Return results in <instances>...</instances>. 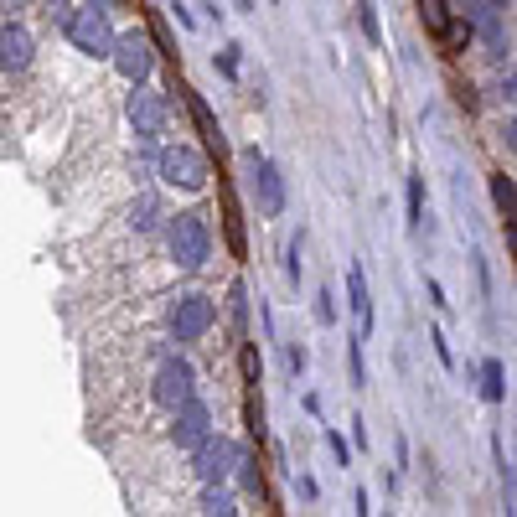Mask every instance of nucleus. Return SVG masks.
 <instances>
[{
    "label": "nucleus",
    "instance_id": "nucleus-4",
    "mask_svg": "<svg viewBox=\"0 0 517 517\" xmlns=\"http://www.w3.org/2000/svg\"><path fill=\"white\" fill-rule=\"evenodd\" d=\"M166 326H171V337H176V342H202L207 331L218 326V306H212L207 295L187 290V295H176V300H171Z\"/></svg>",
    "mask_w": 517,
    "mask_h": 517
},
{
    "label": "nucleus",
    "instance_id": "nucleus-24",
    "mask_svg": "<svg viewBox=\"0 0 517 517\" xmlns=\"http://www.w3.org/2000/svg\"><path fill=\"white\" fill-rule=\"evenodd\" d=\"M68 16H73V6H68V0H47V21L57 26V32L68 26Z\"/></svg>",
    "mask_w": 517,
    "mask_h": 517
},
{
    "label": "nucleus",
    "instance_id": "nucleus-21",
    "mask_svg": "<svg viewBox=\"0 0 517 517\" xmlns=\"http://www.w3.org/2000/svg\"><path fill=\"white\" fill-rule=\"evenodd\" d=\"M202 512H212V517H233L238 507H233V497L223 492V486H207V492H202Z\"/></svg>",
    "mask_w": 517,
    "mask_h": 517
},
{
    "label": "nucleus",
    "instance_id": "nucleus-10",
    "mask_svg": "<svg viewBox=\"0 0 517 517\" xmlns=\"http://www.w3.org/2000/svg\"><path fill=\"white\" fill-rule=\"evenodd\" d=\"M197 393V378H192V368L181 357H166L161 368H156V383H150V399H156L161 409H176L181 399H192Z\"/></svg>",
    "mask_w": 517,
    "mask_h": 517
},
{
    "label": "nucleus",
    "instance_id": "nucleus-8",
    "mask_svg": "<svg viewBox=\"0 0 517 517\" xmlns=\"http://www.w3.org/2000/svg\"><path fill=\"white\" fill-rule=\"evenodd\" d=\"M243 166H249V187H254L259 212H264V218H280V212H285V176H280V166L269 156H259V150H249Z\"/></svg>",
    "mask_w": 517,
    "mask_h": 517
},
{
    "label": "nucleus",
    "instance_id": "nucleus-14",
    "mask_svg": "<svg viewBox=\"0 0 517 517\" xmlns=\"http://www.w3.org/2000/svg\"><path fill=\"white\" fill-rule=\"evenodd\" d=\"M130 228H135V233H156V228H166V207H161L156 192H140V197H135V207H130Z\"/></svg>",
    "mask_w": 517,
    "mask_h": 517
},
{
    "label": "nucleus",
    "instance_id": "nucleus-7",
    "mask_svg": "<svg viewBox=\"0 0 517 517\" xmlns=\"http://www.w3.org/2000/svg\"><path fill=\"white\" fill-rule=\"evenodd\" d=\"M109 63L119 68L125 83H145L150 68H156V42H150V32H125V37H114Z\"/></svg>",
    "mask_w": 517,
    "mask_h": 517
},
{
    "label": "nucleus",
    "instance_id": "nucleus-13",
    "mask_svg": "<svg viewBox=\"0 0 517 517\" xmlns=\"http://www.w3.org/2000/svg\"><path fill=\"white\" fill-rule=\"evenodd\" d=\"M347 306L357 316V331L368 337V331H373V295H368V280H362V264L347 269Z\"/></svg>",
    "mask_w": 517,
    "mask_h": 517
},
{
    "label": "nucleus",
    "instance_id": "nucleus-36",
    "mask_svg": "<svg viewBox=\"0 0 517 517\" xmlns=\"http://www.w3.org/2000/svg\"><path fill=\"white\" fill-rule=\"evenodd\" d=\"M492 6H497V11H512V0H492Z\"/></svg>",
    "mask_w": 517,
    "mask_h": 517
},
{
    "label": "nucleus",
    "instance_id": "nucleus-15",
    "mask_svg": "<svg viewBox=\"0 0 517 517\" xmlns=\"http://www.w3.org/2000/svg\"><path fill=\"white\" fill-rule=\"evenodd\" d=\"M187 109H192V125L202 130V140L223 156V150H228V145H223V125H218V114L207 109V99H202V94H187Z\"/></svg>",
    "mask_w": 517,
    "mask_h": 517
},
{
    "label": "nucleus",
    "instance_id": "nucleus-3",
    "mask_svg": "<svg viewBox=\"0 0 517 517\" xmlns=\"http://www.w3.org/2000/svg\"><path fill=\"white\" fill-rule=\"evenodd\" d=\"M68 42L83 52V57H109V47H114V21H109V11L104 6H78L73 16H68Z\"/></svg>",
    "mask_w": 517,
    "mask_h": 517
},
{
    "label": "nucleus",
    "instance_id": "nucleus-1",
    "mask_svg": "<svg viewBox=\"0 0 517 517\" xmlns=\"http://www.w3.org/2000/svg\"><path fill=\"white\" fill-rule=\"evenodd\" d=\"M166 254H171L176 269H187V275H197V269L207 264L212 233H207L202 212H176V218H166Z\"/></svg>",
    "mask_w": 517,
    "mask_h": 517
},
{
    "label": "nucleus",
    "instance_id": "nucleus-30",
    "mask_svg": "<svg viewBox=\"0 0 517 517\" xmlns=\"http://www.w3.org/2000/svg\"><path fill=\"white\" fill-rule=\"evenodd\" d=\"M243 378L259 383V357H254V347H243Z\"/></svg>",
    "mask_w": 517,
    "mask_h": 517
},
{
    "label": "nucleus",
    "instance_id": "nucleus-9",
    "mask_svg": "<svg viewBox=\"0 0 517 517\" xmlns=\"http://www.w3.org/2000/svg\"><path fill=\"white\" fill-rule=\"evenodd\" d=\"M419 16H424V32H430V37H435L450 57L471 42V21H455L450 0H419Z\"/></svg>",
    "mask_w": 517,
    "mask_h": 517
},
{
    "label": "nucleus",
    "instance_id": "nucleus-32",
    "mask_svg": "<svg viewBox=\"0 0 517 517\" xmlns=\"http://www.w3.org/2000/svg\"><path fill=\"white\" fill-rule=\"evenodd\" d=\"M171 16H176L181 26H187V32H192V26H197V21H192V11H187V6H181V0H171Z\"/></svg>",
    "mask_w": 517,
    "mask_h": 517
},
{
    "label": "nucleus",
    "instance_id": "nucleus-11",
    "mask_svg": "<svg viewBox=\"0 0 517 517\" xmlns=\"http://www.w3.org/2000/svg\"><path fill=\"white\" fill-rule=\"evenodd\" d=\"M171 414H176V424H171V440H176L181 450H192V445H197V440L212 430V409L197 399V393H192V399H181Z\"/></svg>",
    "mask_w": 517,
    "mask_h": 517
},
{
    "label": "nucleus",
    "instance_id": "nucleus-18",
    "mask_svg": "<svg viewBox=\"0 0 517 517\" xmlns=\"http://www.w3.org/2000/svg\"><path fill=\"white\" fill-rule=\"evenodd\" d=\"M357 26H362V37H368L373 47H383V26H378V6H373V0H357Z\"/></svg>",
    "mask_w": 517,
    "mask_h": 517
},
{
    "label": "nucleus",
    "instance_id": "nucleus-37",
    "mask_svg": "<svg viewBox=\"0 0 517 517\" xmlns=\"http://www.w3.org/2000/svg\"><path fill=\"white\" fill-rule=\"evenodd\" d=\"M94 6H104V11H109V6H114V0H94Z\"/></svg>",
    "mask_w": 517,
    "mask_h": 517
},
{
    "label": "nucleus",
    "instance_id": "nucleus-33",
    "mask_svg": "<svg viewBox=\"0 0 517 517\" xmlns=\"http://www.w3.org/2000/svg\"><path fill=\"white\" fill-rule=\"evenodd\" d=\"M295 492L306 497V502H316V481H311V476H300V481H295Z\"/></svg>",
    "mask_w": 517,
    "mask_h": 517
},
{
    "label": "nucleus",
    "instance_id": "nucleus-17",
    "mask_svg": "<svg viewBox=\"0 0 517 517\" xmlns=\"http://www.w3.org/2000/svg\"><path fill=\"white\" fill-rule=\"evenodd\" d=\"M502 378H507L502 362L486 357V362H481V393H486V404H502V399H507V383H502Z\"/></svg>",
    "mask_w": 517,
    "mask_h": 517
},
{
    "label": "nucleus",
    "instance_id": "nucleus-26",
    "mask_svg": "<svg viewBox=\"0 0 517 517\" xmlns=\"http://www.w3.org/2000/svg\"><path fill=\"white\" fill-rule=\"evenodd\" d=\"M326 445H331V455H337L342 466H352V445H347V440H342L337 430H326Z\"/></svg>",
    "mask_w": 517,
    "mask_h": 517
},
{
    "label": "nucleus",
    "instance_id": "nucleus-6",
    "mask_svg": "<svg viewBox=\"0 0 517 517\" xmlns=\"http://www.w3.org/2000/svg\"><path fill=\"white\" fill-rule=\"evenodd\" d=\"M233 461H238V445L228 440V435H202L197 445H192V471H197V481L202 486H223L228 476H233Z\"/></svg>",
    "mask_w": 517,
    "mask_h": 517
},
{
    "label": "nucleus",
    "instance_id": "nucleus-20",
    "mask_svg": "<svg viewBox=\"0 0 517 517\" xmlns=\"http://www.w3.org/2000/svg\"><path fill=\"white\" fill-rule=\"evenodd\" d=\"M492 202H497V212H502L507 228H512V176H507V171L492 176Z\"/></svg>",
    "mask_w": 517,
    "mask_h": 517
},
{
    "label": "nucleus",
    "instance_id": "nucleus-16",
    "mask_svg": "<svg viewBox=\"0 0 517 517\" xmlns=\"http://www.w3.org/2000/svg\"><path fill=\"white\" fill-rule=\"evenodd\" d=\"M233 471H238V481H243V492H254V497H264V466H259V455H254V450H238V461H233Z\"/></svg>",
    "mask_w": 517,
    "mask_h": 517
},
{
    "label": "nucleus",
    "instance_id": "nucleus-2",
    "mask_svg": "<svg viewBox=\"0 0 517 517\" xmlns=\"http://www.w3.org/2000/svg\"><path fill=\"white\" fill-rule=\"evenodd\" d=\"M156 171H161L166 187H181V192H202L207 176H212L207 156H202V150H192V145H161Z\"/></svg>",
    "mask_w": 517,
    "mask_h": 517
},
{
    "label": "nucleus",
    "instance_id": "nucleus-19",
    "mask_svg": "<svg viewBox=\"0 0 517 517\" xmlns=\"http://www.w3.org/2000/svg\"><path fill=\"white\" fill-rule=\"evenodd\" d=\"M223 228H228V249L243 259V254H249V243H243V218H238L233 202H223Z\"/></svg>",
    "mask_w": 517,
    "mask_h": 517
},
{
    "label": "nucleus",
    "instance_id": "nucleus-27",
    "mask_svg": "<svg viewBox=\"0 0 517 517\" xmlns=\"http://www.w3.org/2000/svg\"><path fill=\"white\" fill-rule=\"evenodd\" d=\"M430 342H435V357L445 362V368H455V357H450V342H445V331H440V326L430 331Z\"/></svg>",
    "mask_w": 517,
    "mask_h": 517
},
{
    "label": "nucleus",
    "instance_id": "nucleus-25",
    "mask_svg": "<svg viewBox=\"0 0 517 517\" xmlns=\"http://www.w3.org/2000/svg\"><path fill=\"white\" fill-rule=\"evenodd\" d=\"M300 249H306V233H295V238H290V259H285L290 280H300Z\"/></svg>",
    "mask_w": 517,
    "mask_h": 517
},
{
    "label": "nucleus",
    "instance_id": "nucleus-23",
    "mask_svg": "<svg viewBox=\"0 0 517 517\" xmlns=\"http://www.w3.org/2000/svg\"><path fill=\"white\" fill-rule=\"evenodd\" d=\"M316 321H321V326H337V295H331V290L316 295Z\"/></svg>",
    "mask_w": 517,
    "mask_h": 517
},
{
    "label": "nucleus",
    "instance_id": "nucleus-12",
    "mask_svg": "<svg viewBox=\"0 0 517 517\" xmlns=\"http://www.w3.org/2000/svg\"><path fill=\"white\" fill-rule=\"evenodd\" d=\"M32 57H37V42L26 26H0V73H26L32 68Z\"/></svg>",
    "mask_w": 517,
    "mask_h": 517
},
{
    "label": "nucleus",
    "instance_id": "nucleus-31",
    "mask_svg": "<svg viewBox=\"0 0 517 517\" xmlns=\"http://www.w3.org/2000/svg\"><path fill=\"white\" fill-rule=\"evenodd\" d=\"M306 362H311L306 347H290V373H306Z\"/></svg>",
    "mask_w": 517,
    "mask_h": 517
},
{
    "label": "nucleus",
    "instance_id": "nucleus-5",
    "mask_svg": "<svg viewBox=\"0 0 517 517\" xmlns=\"http://www.w3.org/2000/svg\"><path fill=\"white\" fill-rule=\"evenodd\" d=\"M130 88H135V94L125 99V119H130L135 140L161 145L166 140V99L156 94V88H145V83H130Z\"/></svg>",
    "mask_w": 517,
    "mask_h": 517
},
{
    "label": "nucleus",
    "instance_id": "nucleus-34",
    "mask_svg": "<svg viewBox=\"0 0 517 517\" xmlns=\"http://www.w3.org/2000/svg\"><path fill=\"white\" fill-rule=\"evenodd\" d=\"M26 6V0H0V11H21Z\"/></svg>",
    "mask_w": 517,
    "mask_h": 517
},
{
    "label": "nucleus",
    "instance_id": "nucleus-28",
    "mask_svg": "<svg viewBox=\"0 0 517 517\" xmlns=\"http://www.w3.org/2000/svg\"><path fill=\"white\" fill-rule=\"evenodd\" d=\"M218 73H223V78H238V47L218 52Z\"/></svg>",
    "mask_w": 517,
    "mask_h": 517
},
{
    "label": "nucleus",
    "instance_id": "nucleus-22",
    "mask_svg": "<svg viewBox=\"0 0 517 517\" xmlns=\"http://www.w3.org/2000/svg\"><path fill=\"white\" fill-rule=\"evenodd\" d=\"M424 223V176H409V228Z\"/></svg>",
    "mask_w": 517,
    "mask_h": 517
},
{
    "label": "nucleus",
    "instance_id": "nucleus-29",
    "mask_svg": "<svg viewBox=\"0 0 517 517\" xmlns=\"http://www.w3.org/2000/svg\"><path fill=\"white\" fill-rule=\"evenodd\" d=\"M352 383L368 388V373H362V347H357V342H352Z\"/></svg>",
    "mask_w": 517,
    "mask_h": 517
},
{
    "label": "nucleus",
    "instance_id": "nucleus-35",
    "mask_svg": "<svg viewBox=\"0 0 517 517\" xmlns=\"http://www.w3.org/2000/svg\"><path fill=\"white\" fill-rule=\"evenodd\" d=\"M238 11H259V6H254V0H238Z\"/></svg>",
    "mask_w": 517,
    "mask_h": 517
}]
</instances>
